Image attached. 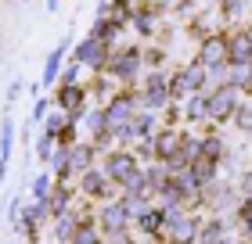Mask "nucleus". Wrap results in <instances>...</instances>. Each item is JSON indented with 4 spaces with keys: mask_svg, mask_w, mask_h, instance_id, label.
Listing matches in <instances>:
<instances>
[{
    "mask_svg": "<svg viewBox=\"0 0 252 244\" xmlns=\"http://www.w3.org/2000/svg\"><path fill=\"white\" fill-rule=\"evenodd\" d=\"M133 104H137L141 111H166L169 104H173V97H169V79H166V72H148L144 90L133 97Z\"/></svg>",
    "mask_w": 252,
    "mask_h": 244,
    "instance_id": "nucleus-1",
    "label": "nucleus"
},
{
    "mask_svg": "<svg viewBox=\"0 0 252 244\" xmlns=\"http://www.w3.org/2000/svg\"><path fill=\"white\" fill-rule=\"evenodd\" d=\"M205 83H209V72H205L198 61H191V65H184L173 79H169V97L180 104V101L191 97V94H202V86H205Z\"/></svg>",
    "mask_w": 252,
    "mask_h": 244,
    "instance_id": "nucleus-2",
    "label": "nucleus"
},
{
    "mask_svg": "<svg viewBox=\"0 0 252 244\" xmlns=\"http://www.w3.org/2000/svg\"><path fill=\"white\" fill-rule=\"evenodd\" d=\"M238 104H242L238 90L223 83V86H216L213 94L205 97V119H209V122H227V119H234Z\"/></svg>",
    "mask_w": 252,
    "mask_h": 244,
    "instance_id": "nucleus-3",
    "label": "nucleus"
},
{
    "mask_svg": "<svg viewBox=\"0 0 252 244\" xmlns=\"http://www.w3.org/2000/svg\"><path fill=\"white\" fill-rule=\"evenodd\" d=\"M137 169H141V165H137V155L130 147H116V151H108V155H105V176L116 183V187L126 176H133Z\"/></svg>",
    "mask_w": 252,
    "mask_h": 244,
    "instance_id": "nucleus-4",
    "label": "nucleus"
},
{
    "mask_svg": "<svg viewBox=\"0 0 252 244\" xmlns=\"http://www.w3.org/2000/svg\"><path fill=\"white\" fill-rule=\"evenodd\" d=\"M141 61H144V54L137 51V47H130V51H116V54L105 61V68H101V72H108V76L126 79V83H130V79L141 72Z\"/></svg>",
    "mask_w": 252,
    "mask_h": 244,
    "instance_id": "nucleus-5",
    "label": "nucleus"
},
{
    "mask_svg": "<svg viewBox=\"0 0 252 244\" xmlns=\"http://www.w3.org/2000/svg\"><path fill=\"white\" fill-rule=\"evenodd\" d=\"M205 72H213V68H223L227 65V36H209V40H202L198 43V57H194Z\"/></svg>",
    "mask_w": 252,
    "mask_h": 244,
    "instance_id": "nucleus-6",
    "label": "nucleus"
},
{
    "mask_svg": "<svg viewBox=\"0 0 252 244\" xmlns=\"http://www.w3.org/2000/svg\"><path fill=\"white\" fill-rule=\"evenodd\" d=\"M155 162H173L180 155V147H184V130H177V126H162V130L155 133Z\"/></svg>",
    "mask_w": 252,
    "mask_h": 244,
    "instance_id": "nucleus-7",
    "label": "nucleus"
},
{
    "mask_svg": "<svg viewBox=\"0 0 252 244\" xmlns=\"http://www.w3.org/2000/svg\"><path fill=\"white\" fill-rule=\"evenodd\" d=\"M133 108H137V104H133V94H116V97L105 104V126L116 133L119 126H126V122L133 119Z\"/></svg>",
    "mask_w": 252,
    "mask_h": 244,
    "instance_id": "nucleus-8",
    "label": "nucleus"
},
{
    "mask_svg": "<svg viewBox=\"0 0 252 244\" xmlns=\"http://www.w3.org/2000/svg\"><path fill=\"white\" fill-rule=\"evenodd\" d=\"M97 226H101V234L112 237V234H126V226H130V216H126V208L123 201H108L105 208L97 212Z\"/></svg>",
    "mask_w": 252,
    "mask_h": 244,
    "instance_id": "nucleus-9",
    "label": "nucleus"
},
{
    "mask_svg": "<svg viewBox=\"0 0 252 244\" xmlns=\"http://www.w3.org/2000/svg\"><path fill=\"white\" fill-rule=\"evenodd\" d=\"M47 216H51L47 201H29L26 208H22V219H18L15 230H22L29 241H36V237H40V226H43V219H47Z\"/></svg>",
    "mask_w": 252,
    "mask_h": 244,
    "instance_id": "nucleus-10",
    "label": "nucleus"
},
{
    "mask_svg": "<svg viewBox=\"0 0 252 244\" xmlns=\"http://www.w3.org/2000/svg\"><path fill=\"white\" fill-rule=\"evenodd\" d=\"M76 61L83 65V68H94V72H101V68H105V61H108V47H105L101 40L87 36L83 43H76Z\"/></svg>",
    "mask_w": 252,
    "mask_h": 244,
    "instance_id": "nucleus-11",
    "label": "nucleus"
},
{
    "mask_svg": "<svg viewBox=\"0 0 252 244\" xmlns=\"http://www.w3.org/2000/svg\"><path fill=\"white\" fill-rule=\"evenodd\" d=\"M227 65H252V40L245 36V29L227 36Z\"/></svg>",
    "mask_w": 252,
    "mask_h": 244,
    "instance_id": "nucleus-12",
    "label": "nucleus"
},
{
    "mask_svg": "<svg viewBox=\"0 0 252 244\" xmlns=\"http://www.w3.org/2000/svg\"><path fill=\"white\" fill-rule=\"evenodd\" d=\"M223 241H227V219H223V216L202 219V226H198V241H194V244H223Z\"/></svg>",
    "mask_w": 252,
    "mask_h": 244,
    "instance_id": "nucleus-13",
    "label": "nucleus"
},
{
    "mask_svg": "<svg viewBox=\"0 0 252 244\" xmlns=\"http://www.w3.org/2000/svg\"><path fill=\"white\" fill-rule=\"evenodd\" d=\"M65 51H68V36H65L58 47L47 54V65H43V79H40L43 86H54V83H58V76H62V61H65Z\"/></svg>",
    "mask_w": 252,
    "mask_h": 244,
    "instance_id": "nucleus-14",
    "label": "nucleus"
},
{
    "mask_svg": "<svg viewBox=\"0 0 252 244\" xmlns=\"http://www.w3.org/2000/svg\"><path fill=\"white\" fill-rule=\"evenodd\" d=\"M137 226H141L148 237H158V241H162V234H166V208H162V205L148 208V212L137 219Z\"/></svg>",
    "mask_w": 252,
    "mask_h": 244,
    "instance_id": "nucleus-15",
    "label": "nucleus"
},
{
    "mask_svg": "<svg viewBox=\"0 0 252 244\" xmlns=\"http://www.w3.org/2000/svg\"><path fill=\"white\" fill-rule=\"evenodd\" d=\"M108 176L105 172H97V169H87L83 172V183H79V190H83L87 197H108L112 194V187H108Z\"/></svg>",
    "mask_w": 252,
    "mask_h": 244,
    "instance_id": "nucleus-16",
    "label": "nucleus"
},
{
    "mask_svg": "<svg viewBox=\"0 0 252 244\" xmlns=\"http://www.w3.org/2000/svg\"><path fill=\"white\" fill-rule=\"evenodd\" d=\"M68 155H72V172H87V169H94V158H97V147L94 144H72L68 147Z\"/></svg>",
    "mask_w": 252,
    "mask_h": 244,
    "instance_id": "nucleus-17",
    "label": "nucleus"
},
{
    "mask_svg": "<svg viewBox=\"0 0 252 244\" xmlns=\"http://www.w3.org/2000/svg\"><path fill=\"white\" fill-rule=\"evenodd\" d=\"M119 190H123V197H148V194H152V187H148V172L137 169L133 176H126L119 183Z\"/></svg>",
    "mask_w": 252,
    "mask_h": 244,
    "instance_id": "nucleus-18",
    "label": "nucleus"
},
{
    "mask_svg": "<svg viewBox=\"0 0 252 244\" xmlns=\"http://www.w3.org/2000/svg\"><path fill=\"white\" fill-rule=\"evenodd\" d=\"M68 205H72V187H68V183H58V187L51 190V197H47L51 216H54V219L65 216V212H68Z\"/></svg>",
    "mask_w": 252,
    "mask_h": 244,
    "instance_id": "nucleus-19",
    "label": "nucleus"
},
{
    "mask_svg": "<svg viewBox=\"0 0 252 244\" xmlns=\"http://www.w3.org/2000/svg\"><path fill=\"white\" fill-rule=\"evenodd\" d=\"M68 244H105L101 241V230H97V219H83V223L72 230Z\"/></svg>",
    "mask_w": 252,
    "mask_h": 244,
    "instance_id": "nucleus-20",
    "label": "nucleus"
},
{
    "mask_svg": "<svg viewBox=\"0 0 252 244\" xmlns=\"http://www.w3.org/2000/svg\"><path fill=\"white\" fill-rule=\"evenodd\" d=\"M191 172H194V180H198V187H213L220 165H216V162H209V158H198V162H191Z\"/></svg>",
    "mask_w": 252,
    "mask_h": 244,
    "instance_id": "nucleus-21",
    "label": "nucleus"
},
{
    "mask_svg": "<svg viewBox=\"0 0 252 244\" xmlns=\"http://www.w3.org/2000/svg\"><path fill=\"white\" fill-rule=\"evenodd\" d=\"M51 169H54V180H58V183H68V172H72V155H68V147H65V144L54 151Z\"/></svg>",
    "mask_w": 252,
    "mask_h": 244,
    "instance_id": "nucleus-22",
    "label": "nucleus"
},
{
    "mask_svg": "<svg viewBox=\"0 0 252 244\" xmlns=\"http://www.w3.org/2000/svg\"><path fill=\"white\" fill-rule=\"evenodd\" d=\"M180 111H184L188 122H202L205 119V94H191L180 101Z\"/></svg>",
    "mask_w": 252,
    "mask_h": 244,
    "instance_id": "nucleus-23",
    "label": "nucleus"
},
{
    "mask_svg": "<svg viewBox=\"0 0 252 244\" xmlns=\"http://www.w3.org/2000/svg\"><path fill=\"white\" fill-rule=\"evenodd\" d=\"M68 126H72V122H68V111L54 108V111L47 115V119H43V130H40V133H47V136H54V140H58L62 130H68Z\"/></svg>",
    "mask_w": 252,
    "mask_h": 244,
    "instance_id": "nucleus-24",
    "label": "nucleus"
},
{
    "mask_svg": "<svg viewBox=\"0 0 252 244\" xmlns=\"http://www.w3.org/2000/svg\"><path fill=\"white\" fill-rule=\"evenodd\" d=\"M202 158H209V162H216V165H220V162L227 158V147H223V140L216 133H209V136H202Z\"/></svg>",
    "mask_w": 252,
    "mask_h": 244,
    "instance_id": "nucleus-25",
    "label": "nucleus"
},
{
    "mask_svg": "<svg viewBox=\"0 0 252 244\" xmlns=\"http://www.w3.org/2000/svg\"><path fill=\"white\" fill-rule=\"evenodd\" d=\"M191 29H194V36H198V40L216 36V15H213V11H202V15H194Z\"/></svg>",
    "mask_w": 252,
    "mask_h": 244,
    "instance_id": "nucleus-26",
    "label": "nucleus"
},
{
    "mask_svg": "<svg viewBox=\"0 0 252 244\" xmlns=\"http://www.w3.org/2000/svg\"><path fill=\"white\" fill-rule=\"evenodd\" d=\"M133 26H137V32H141V36H152V32L158 29V18H155V11H148V7L133 11Z\"/></svg>",
    "mask_w": 252,
    "mask_h": 244,
    "instance_id": "nucleus-27",
    "label": "nucleus"
},
{
    "mask_svg": "<svg viewBox=\"0 0 252 244\" xmlns=\"http://www.w3.org/2000/svg\"><path fill=\"white\" fill-rule=\"evenodd\" d=\"M11 144H15V122H11V115H7L4 126H0V162L11 158Z\"/></svg>",
    "mask_w": 252,
    "mask_h": 244,
    "instance_id": "nucleus-28",
    "label": "nucleus"
},
{
    "mask_svg": "<svg viewBox=\"0 0 252 244\" xmlns=\"http://www.w3.org/2000/svg\"><path fill=\"white\" fill-rule=\"evenodd\" d=\"M83 119H87L90 140H94V136H101V133H108V126H105V108H94V111H87Z\"/></svg>",
    "mask_w": 252,
    "mask_h": 244,
    "instance_id": "nucleus-29",
    "label": "nucleus"
},
{
    "mask_svg": "<svg viewBox=\"0 0 252 244\" xmlns=\"http://www.w3.org/2000/svg\"><path fill=\"white\" fill-rule=\"evenodd\" d=\"M119 201H123V208H126V216H130V223H137V219L152 208V205H148V197H119Z\"/></svg>",
    "mask_w": 252,
    "mask_h": 244,
    "instance_id": "nucleus-30",
    "label": "nucleus"
},
{
    "mask_svg": "<svg viewBox=\"0 0 252 244\" xmlns=\"http://www.w3.org/2000/svg\"><path fill=\"white\" fill-rule=\"evenodd\" d=\"M54 190V176H47V172H40L36 180H32V201H47Z\"/></svg>",
    "mask_w": 252,
    "mask_h": 244,
    "instance_id": "nucleus-31",
    "label": "nucleus"
},
{
    "mask_svg": "<svg viewBox=\"0 0 252 244\" xmlns=\"http://www.w3.org/2000/svg\"><path fill=\"white\" fill-rule=\"evenodd\" d=\"M180 158H184L188 165L202 158V140H198V136H188V133H184V147H180Z\"/></svg>",
    "mask_w": 252,
    "mask_h": 244,
    "instance_id": "nucleus-32",
    "label": "nucleus"
},
{
    "mask_svg": "<svg viewBox=\"0 0 252 244\" xmlns=\"http://www.w3.org/2000/svg\"><path fill=\"white\" fill-rule=\"evenodd\" d=\"M54 151H58V140H54V136H47V133H40V140H36V155H40V162H51Z\"/></svg>",
    "mask_w": 252,
    "mask_h": 244,
    "instance_id": "nucleus-33",
    "label": "nucleus"
},
{
    "mask_svg": "<svg viewBox=\"0 0 252 244\" xmlns=\"http://www.w3.org/2000/svg\"><path fill=\"white\" fill-rule=\"evenodd\" d=\"M79 72H83V65H79V61H72L68 68H62L58 86H79Z\"/></svg>",
    "mask_w": 252,
    "mask_h": 244,
    "instance_id": "nucleus-34",
    "label": "nucleus"
},
{
    "mask_svg": "<svg viewBox=\"0 0 252 244\" xmlns=\"http://www.w3.org/2000/svg\"><path fill=\"white\" fill-rule=\"evenodd\" d=\"M51 115V97H36V104H32V122H43Z\"/></svg>",
    "mask_w": 252,
    "mask_h": 244,
    "instance_id": "nucleus-35",
    "label": "nucleus"
},
{
    "mask_svg": "<svg viewBox=\"0 0 252 244\" xmlns=\"http://www.w3.org/2000/svg\"><path fill=\"white\" fill-rule=\"evenodd\" d=\"M234 122H238V130H252V108H249V104H245V108L238 104V111H234Z\"/></svg>",
    "mask_w": 252,
    "mask_h": 244,
    "instance_id": "nucleus-36",
    "label": "nucleus"
},
{
    "mask_svg": "<svg viewBox=\"0 0 252 244\" xmlns=\"http://www.w3.org/2000/svg\"><path fill=\"white\" fill-rule=\"evenodd\" d=\"M238 190H242V197H252V169H245L238 176Z\"/></svg>",
    "mask_w": 252,
    "mask_h": 244,
    "instance_id": "nucleus-37",
    "label": "nucleus"
},
{
    "mask_svg": "<svg viewBox=\"0 0 252 244\" xmlns=\"http://www.w3.org/2000/svg\"><path fill=\"white\" fill-rule=\"evenodd\" d=\"M245 219H252V197H242V201H238V223H245Z\"/></svg>",
    "mask_w": 252,
    "mask_h": 244,
    "instance_id": "nucleus-38",
    "label": "nucleus"
},
{
    "mask_svg": "<svg viewBox=\"0 0 252 244\" xmlns=\"http://www.w3.org/2000/svg\"><path fill=\"white\" fill-rule=\"evenodd\" d=\"M144 61H152V65H158V61H162V51H158V47H152V51L144 54Z\"/></svg>",
    "mask_w": 252,
    "mask_h": 244,
    "instance_id": "nucleus-39",
    "label": "nucleus"
},
{
    "mask_svg": "<svg viewBox=\"0 0 252 244\" xmlns=\"http://www.w3.org/2000/svg\"><path fill=\"white\" fill-rule=\"evenodd\" d=\"M105 244H133V241H130V237H126V234H112V237H108Z\"/></svg>",
    "mask_w": 252,
    "mask_h": 244,
    "instance_id": "nucleus-40",
    "label": "nucleus"
},
{
    "mask_svg": "<svg viewBox=\"0 0 252 244\" xmlns=\"http://www.w3.org/2000/svg\"><path fill=\"white\" fill-rule=\"evenodd\" d=\"M242 237H245V244H252V219L242 223Z\"/></svg>",
    "mask_w": 252,
    "mask_h": 244,
    "instance_id": "nucleus-41",
    "label": "nucleus"
},
{
    "mask_svg": "<svg viewBox=\"0 0 252 244\" xmlns=\"http://www.w3.org/2000/svg\"><path fill=\"white\" fill-rule=\"evenodd\" d=\"M18 94H22V83H11V90H7V101L15 104V97H18Z\"/></svg>",
    "mask_w": 252,
    "mask_h": 244,
    "instance_id": "nucleus-42",
    "label": "nucleus"
},
{
    "mask_svg": "<svg viewBox=\"0 0 252 244\" xmlns=\"http://www.w3.org/2000/svg\"><path fill=\"white\" fill-rule=\"evenodd\" d=\"M4 172H7V162H0V183H4Z\"/></svg>",
    "mask_w": 252,
    "mask_h": 244,
    "instance_id": "nucleus-43",
    "label": "nucleus"
},
{
    "mask_svg": "<svg viewBox=\"0 0 252 244\" xmlns=\"http://www.w3.org/2000/svg\"><path fill=\"white\" fill-rule=\"evenodd\" d=\"M245 36H249V40H252V18H249V26H245Z\"/></svg>",
    "mask_w": 252,
    "mask_h": 244,
    "instance_id": "nucleus-44",
    "label": "nucleus"
},
{
    "mask_svg": "<svg viewBox=\"0 0 252 244\" xmlns=\"http://www.w3.org/2000/svg\"><path fill=\"white\" fill-rule=\"evenodd\" d=\"M126 4H130V7H137V4H141V0H126Z\"/></svg>",
    "mask_w": 252,
    "mask_h": 244,
    "instance_id": "nucleus-45",
    "label": "nucleus"
},
{
    "mask_svg": "<svg viewBox=\"0 0 252 244\" xmlns=\"http://www.w3.org/2000/svg\"><path fill=\"white\" fill-rule=\"evenodd\" d=\"M238 244H245V241H238Z\"/></svg>",
    "mask_w": 252,
    "mask_h": 244,
    "instance_id": "nucleus-46",
    "label": "nucleus"
}]
</instances>
